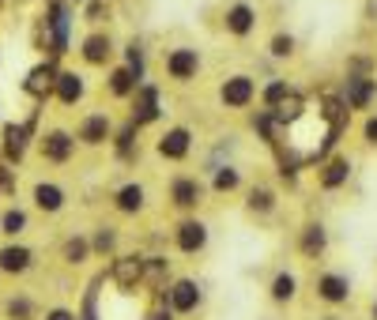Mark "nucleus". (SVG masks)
<instances>
[{"mask_svg": "<svg viewBox=\"0 0 377 320\" xmlns=\"http://www.w3.org/2000/svg\"><path fill=\"white\" fill-rule=\"evenodd\" d=\"M162 68H167V76L174 83L185 87L200 76L204 61H200V49H192V45H174V49H167V57H162Z\"/></svg>", "mask_w": 377, "mask_h": 320, "instance_id": "f03ea898", "label": "nucleus"}, {"mask_svg": "<svg viewBox=\"0 0 377 320\" xmlns=\"http://www.w3.org/2000/svg\"><path fill=\"white\" fill-rule=\"evenodd\" d=\"M0 189H4V192H12V189H15V177H12V173H8L4 166H0Z\"/></svg>", "mask_w": 377, "mask_h": 320, "instance_id": "a19ab883", "label": "nucleus"}, {"mask_svg": "<svg viewBox=\"0 0 377 320\" xmlns=\"http://www.w3.org/2000/svg\"><path fill=\"white\" fill-rule=\"evenodd\" d=\"M192 128H185V125H174V128H167V132L155 140V154L159 159H167V162H185L189 154H192Z\"/></svg>", "mask_w": 377, "mask_h": 320, "instance_id": "1a4fd4ad", "label": "nucleus"}, {"mask_svg": "<svg viewBox=\"0 0 377 320\" xmlns=\"http://www.w3.org/2000/svg\"><path fill=\"white\" fill-rule=\"evenodd\" d=\"M167 279H170V260L167 256H144V282L147 287H155V294H159L162 287H167Z\"/></svg>", "mask_w": 377, "mask_h": 320, "instance_id": "bb28decb", "label": "nucleus"}, {"mask_svg": "<svg viewBox=\"0 0 377 320\" xmlns=\"http://www.w3.org/2000/svg\"><path fill=\"white\" fill-rule=\"evenodd\" d=\"M362 140L370 143V147H377V113H370L362 121Z\"/></svg>", "mask_w": 377, "mask_h": 320, "instance_id": "58836bf2", "label": "nucleus"}, {"mask_svg": "<svg viewBox=\"0 0 377 320\" xmlns=\"http://www.w3.org/2000/svg\"><path fill=\"white\" fill-rule=\"evenodd\" d=\"M102 19H109V4L91 0V4H87V23H102Z\"/></svg>", "mask_w": 377, "mask_h": 320, "instance_id": "e433bc0d", "label": "nucleus"}, {"mask_svg": "<svg viewBox=\"0 0 377 320\" xmlns=\"http://www.w3.org/2000/svg\"><path fill=\"white\" fill-rule=\"evenodd\" d=\"M144 207H147V189L140 181H125V185L114 192V211L117 215H140Z\"/></svg>", "mask_w": 377, "mask_h": 320, "instance_id": "aec40b11", "label": "nucleus"}, {"mask_svg": "<svg viewBox=\"0 0 377 320\" xmlns=\"http://www.w3.org/2000/svg\"><path fill=\"white\" fill-rule=\"evenodd\" d=\"M34 125H8L4 128V159L8 162H20L26 154V143H31Z\"/></svg>", "mask_w": 377, "mask_h": 320, "instance_id": "b1692460", "label": "nucleus"}, {"mask_svg": "<svg viewBox=\"0 0 377 320\" xmlns=\"http://www.w3.org/2000/svg\"><path fill=\"white\" fill-rule=\"evenodd\" d=\"M45 320H76V313H72V309H64V305H57V309H49V313H45Z\"/></svg>", "mask_w": 377, "mask_h": 320, "instance_id": "ea45409f", "label": "nucleus"}, {"mask_svg": "<svg viewBox=\"0 0 377 320\" xmlns=\"http://www.w3.org/2000/svg\"><path fill=\"white\" fill-rule=\"evenodd\" d=\"M72 154H76V132H68V128H49V132L42 136V159L45 162H68Z\"/></svg>", "mask_w": 377, "mask_h": 320, "instance_id": "f8f14e48", "label": "nucleus"}, {"mask_svg": "<svg viewBox=\"0 0 377 320\" xmlns=\"http://www.w3.org/2000/svg\"><path fill=\"white\" fill-rule=\"evenodd\" d=\"M31 268H34V253L26 245H4L0 249V271L4 275H23Z\"/></svg>", "mask_w": 377, "mask_h": 320, "instance_id": "412c9836", "label": "nucleus"}, {"mask_svg": "<svg viewBox=\"0 0 377 320\" xmlns=\"http://www.w3.org/2000/svg\"><path fill=\"white\" fill-rule=\"evenodd\" d=\"M268 298H272V305H291L298 298V275L294 271H275L268 282Z\"/></svg>", "mask_w": 377, "mask_h": 320, "instance_id": "393cba45", "label": "nucleus"}, {"mask_svg": "<svg viewBox=\"0 0 377 320\" xmlns=\"http://www.w3.org/2000/svg\"><path fill=\"white\" fill-rule=\"evenodd\" d=\"M238 189H242V170L234 162H223V166L211 170V192L226 196V192H238Z\"/></svg>", "mask_w": 377, "mask_h": 320, "instance_id": "a878e982", "label": "nucleus"}, {"mask_svg": "<svg viewBox=\"0 0 377 320\" xmlns=\"http://www.w3.org/2000/svg\"><path fill=\"white\" fill-rule=\"evenodd\" d=\"M53 79H57V64H53V61H42V64H34V68L26 72L23 90H26L31 98H38V102H45V98L53 95Z\"/></svg>", "mask_w": 377, "mask_h": 320, "instance_id": "f3484780", "label": "nucleus"}, {"mask_svg": "<svg viewBox=\"0 0 377 320\" xmlns=\"http://www.w3.org/2000/svg\"><path fill=\"white\" fill-rule=\"evenodd\" d=\"M208 241H211V230H208L204 218H197V215L181 218V223L174 226V249L181 256H200L208 249Z\"/></svg>", "mask_w": 377, "mask_h": 320, "instance_id": "39448f33", "label": "nucleus"}, {"mask_svg": "<svg viewBox=\"0 0 377 320\" xmlns=\"http://www.w3.org/2000/svg\"><path fill=\"white\" fill-rule=\"evenodd\" d=\"M0 230H4L8 237L23 234V230H26V211H20V207H12V211H4V218H0Z\"/></svg>", "mask_w": 377, "mask_h": 320, "instance_id": "f704fd0d", "label": "nucleus"}, {"mask_svg": "<svg viewBox=\"0 0 377 320\" xmlns=\"http://www.w3.org/2000/svg\"><path fill=\"white\" fill-rule=\"evenodd\" d=\"M374 98H377V79H370V76H347L344 98H339L347 109H370Z\"/></svg>", "mask_w": 377, "mask_h": 320, "instance_id": "2eb2a0df", "label": "nucleus"}, {"mask_svg": "<svg viewBox=\"0 0 377 320\" xmlns=\"http://www.w3.org/2000/svg\"><path fill=\"white\" fill-rule=\"evenodd\" d=\"M109 282L117 290H136L144 282V253H114L109 264Z\"/></svg>", "mask_w": 377, "mask_h": 320, "instance_id": "6e6552de", "label": "nucleus"}, {"mask_svg": "<svg viewBox=\"0 0 377 320\" xmlns=\"http://www.w3.org/2000/svg\"><path fill=\"white\" fill-rule=\"evenodd\" d=\"M291 90H294V87L287 83V79L272 76V79H268V83H264V87H256V98H261V106H264V109H275V106L283 102V98L291 95Z\"/></svg>", "mask_w": 377, "mask_h": 320, "instance_id": "c756f323", "label": "nucleus"}, {"mask_svg": "<svg viewBox=\"0 0 377 320\" xmlns=\"http://www.w3.org/2000/svg\"><path fill=\"white\" fill-rule=\"evenodd\" d=\"M140 83H144V79L136 76L128 64H117V68H109V76H106V90L114 98H132V90L140 87Z\"/></svg>", "mask_w": 377, "mask_h": 320, "instance_id": "4be33fe9", "label": "nucleus"}, {"mask_svg": "<svg viewBox=\"0 0 377 320\" xmlns=\"http://www.w3.org/2000/svg\"><path fill=\"white\" fill-rule=\"evenodd\" d=\"M109 136H114L109 113H87L84 121H79V128H76V143H84V147H102Z\"/></svg>", "mask_w": 377, "mask_h": 320, "instance_id": "4468645a", "label": "nucleus"}, {"mask_svg": "<svg viewBox=\"0 0 377 320\" xmlns=\"http://www.w3.org/2000/svg\"><path fill=\"white\" fill-rule=\"evenodd\" d=\"M125 64L136 72V76H147V53H144V42H128L125 45Z\"/></svg>", "mask_w": 377, "mask_h": 320, "instance_id": "72a5a7b5", "label": "nucleus"}, {"mask_svg": "<svg viewBox=\"0 0 377 320\" xmlns=\"http://www.w3.org/2000/svg\"><path fill=\"white\" fill-rule=\"evenodd\" d=\"M117 237H121V234H117V226H98V230H95V237H91V253H98V256H114L117 253Z\"/></svg>", "mask_w": 377, "mask_h": 320, "instance_id": "7c9ffc66", "label": "nucleus"}, {"mask_svg": "<svg viewBox=\"0 0 377 320\" xmlns=\"http://www.w3.org/2000/svg\"><path fill=\"white\" fill-rule=\"evenodd\" d=\"M31 317H34L31 298H8V320H31Z\"/></svg>", "mask_w": 377, "mask_h": 320, "instance_id": "c9c22d12", "label": "nucleus"}, {"mask_svg": "<svg viewBox=\"0 0 377 320\" xmlns=\"http://www.w3.org/2000/svg\"><path fill=\"white\" fill-rule=\"evenodd\" d=\"M64 204H68V196H64L61 185H53V181H38V185H34V207H38V211L57 215V211H64Z\"/></svg>", "mask_w": 377, "mask_h": 320, "instance_id": "5701e85b", "label": "nucleus"}, {"mask_svg": "<svg viewBox=\"0 0 377 320\" xmlns=\"http://www.w3.org/2000/svg\"><path fill=\"white\" fill-rule=\"evenodd\" d=\"M256 23H261V15H256V8L249 4V0H234V4H226L223 26H226L231 38H249V34L256 31Z\"/></svg>", "mask_w": 377, "mask_h": 320, "instance_id": "9d476101", "label": "nucleus"}, {"mask_svg": "<svg viewBox=\"0 0 377 320\" xmlns=\"http://www.w3.org/2000/svg\"><path fill=\"white\" fill-rule=\"evenodd\" d=\"M136 132H140V128H136L132 121H125V128H121V132H114V136H109L121 159H132V147H136Z\"/></svg>", "mask_w": 377, "mask_h": 320, "instance_id": "473e14b6", "label": "nucleus"}, {"mask_svg": "<svg viewBox=\"0 0 377 320\" xmlns=\"http://www.w3.org/2000/svg\"><path fill=\"white\" fill-rule=\"evenodd\" d=\"M351 173H355V159L351 154H336V159H328L325 166L317 170V185L325 192H339V189H347Z\"/></svg>", "mask_w": 377, "mask_h": 320, "instance_id": "9b49d317", "label": "nucleus"}, {"mask_svg": "<svg viewBox=\"0 0 377 320\" xmlns=\"http://www.w3.org/2000/svg\"><path fill=\"white\" fill-rule=\"evenodd\" d=\"M79 57H84V64L102 68V64H109V57H114V38H109L106 31H91L84 38V45H79Z\"/></svg>", "mask_w": 377, "mask_h": 320, "instance_id": "6ab92c4d", "label": "nucleus"}, {"mask_svg": "<svg viewBox=\"0 0 377 320\" xmlns=\"http://www.w3.org/2000/svg\"><path fill=\"white\" fill-rule=\"evenodd\" d=\"M45 26H49V53H53V57H64V53H68V31H72L68 4H53Z\"/></svg>", "mask_w": 377, "mask_h": 320, "instance_id": "dca6fc26", "label": "nucleus"}, {"mask_svg": "<svg viewBox=\"0 0 377 320\" xmlns=\"http://www.w3.org/2000/svg\"><path fill=\"white\" fill-rule=\"evenodd\" d=\"M314 294H317V301H325L328 309H339L351 301L355 282H351V275H344V271H321L314 279Z\"/></svg>", "mask_w": 377, "mask_h": 320, "instance_id": "423d86ee", "label": "nucleus"}, {"mask_svg": "<svg viewBox=\"0 0 377 320\" xmlns=\"http://www.w3.org/2000/svg\"><path fill=\"white\" fill-rule=\"evenodd\" d=\"M298 253L306 260H321L328 253V226L325 223H306L298 230Z\"/></svg>", "mask_w": 377, "mask_h": 320, "instance_id": "a211bd4d", "label": "nucleus"}, {"mask_svg": "<svg viewBox=\"0 0 377 320\" xmlns=\"http://www.w3.org/2000/svg\"><path fill=\"white\" fill-rule=\"evenodd\" d=\"M245 207H249L253 215H272L275 207H279V196H275L272 185H253L249 189V200H245Z\"/></svg>", "mask_w": 377, "mask_h": 320, "instance_id": "cd10ccee", "label": "nucleus"}, {"mask_svg": "<svg viewBox=\"0 0 377 320\" xmlns=\"http://www.w3.org/2000/svg\"><path fill=\"white\" fill-rule=\"evenodd\" d=\"M53 95H57L61 106H79L87 98V76H84V72H72V68L57 72V79H53Z\"/></svg>", "mask_w": 377, "mask_h": 320, "instance_id": "ddd939ff", "label": "nucleus"}, {"mask_svg": "<svg viewBox=\"0 0 377 320\" xmlns=\"http://www.w3.org/2000/svg\"><path fill=\"white\" fill-rule=\"evenodd\" d=\"M219 102L223 109H249L256 102V79L249 72H234V76H226L223 83H219Z\"/></svg>", "mask_w": 377, "mask_h": 320, "instance_id": "20e7f679", "label": "nucleus"}, {"mask_svg": "<svg viewBox=\"0 0 377 320\" xmlns=\"http://www.w3.org/2000/svg\"><path fill=\"white\" fill-rule=\"evenodd\" d=\"M162 301L170 305V313L174 317H197L200 309H204V287H200L192 275H181V279H174L170 287H162L159 290Z\"/></svg>", "mask_w": 377, "mask_h": 320, "instance_id": "f257e3e1", "label": "nucleus"}, {"mask_svg": "<svg viewBox=\"0 0 377 320\" xmlns=\"http://www.w3.org/2000/svg\"><path fill=\"white\" fill-rule=\"evenodd\" d=\"M268 53H272V57L275 61H291L294 57V53H298V38H294V34H275V38L268 42Z\"/></svg>", "mask_w": 377, "mask_h": 320, "instance_id": "2f4dec72", "label": "nucleus"}, {"mask_svg": "<svg viewBox=\"0 0 377 320\" xmlns=\"http://www.w3.org/2000/svg\"><path fill=\"white\" fill-rule=\"evenodd\" d=\"M162 117V90L155 87V83H144L132 90V109H128V121H132L136 128H147V125H155Z\"/></svg>", "mask_w": 377, "mask_h": 320, "instance_id": "7ed1b4c3", "label": "nucleus"}, {"mask_svg": "<svg viewBox=\"0 0 377 320\" xmlns=\"http://www.w3.org/2000/svg\"><path fill=\"white\" fill-rule=\"evenodd\" d=\"M72 4H87V0H72Z\"/></svg>", "mask_w": 377, "mask_h": 320, "instance_id": "37998d69", "label": "nucleus"}, {"mask_svg": "<svg viewBox=\"0 0 377 320\" xmlns=\"http://www.w3.org/2000/svg\"><path fill=\"white\" fill-rule=\"evenodd\" d=\"M204 196H208V189L197 173H178V177L170 181V204L178 207V211H197V207L204 204Z\"/></svg>", "mask_w": 377, "mask_h": 320, "instance_id": "0eeeda50", "label": "nucleus"}, {"mask_svg": "<svg viewBox=\"0 0 377 320\" xmlns=\"http://www.w3.org/2000/svg\"><path fill=\"white\" fill-rule=\"evenodd\" d=\"M87 256H91V237H84V234H72L68 241H64V249H61V260L68 264V268L87 264Z\"/></svg>", "mask_w": 377, "mask_h": 320, "instance_id": "c85d7f7f", "label": "nucleus"}, {"mask_svg": "<svg viewBox=\"0 0 377 320\" xmlns=\"http://www.w3.org/2000/svg\"><path fill=\"white\" fill-rule=\"evenodd\" d=\"M370 320H377V298H374V305H370Z\"/></svg>", "mask_w": 377, "mask_h": 320, "instance_id": "79ce46f5", "label": "nucleus"}, {"mask_svg": "<svg viewBox=\"0 0 377 320\" xmlns=\"http://www.w3.org/2000/svg\"><path fill=\"white\" fill-rule=\"evenodd\" d=\"M144 320H174V313H170V305H167V301H162V294L155 298V309H151V313H147Z\"/></svg>", "mask_w": 377, "mask_h": 320, "instance_id": "4c0bfd02", "label": "nucleus"}]
</instances>
